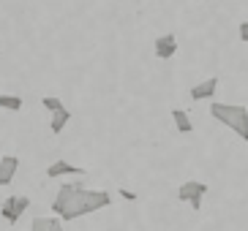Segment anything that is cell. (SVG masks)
Returning a JSON list of instances; mask_svg holds the SVG:
<instances>
[{
    "instance_id": "13",
    "label": "cell",
    "mask_w": 248,
    "mask_h": 231,
    "mask_svg": "<svg viewBox=\"0 0 248 231\" xmlns=\"http://www.w3.org/2000/svg\"><path fill=\"white\" fill-rule=\"evenodd\" d=\"M41 106H44L46 112H55V109L66 106V103L60 101V98H55V95H44V98H41Z\"/></svg>"
},
{
    "instance_id": "1",
    "label": "cell",
    "mask_w": 248,
    "mask_h": 231,
    "mask_svg": "<svg viewBox=\"0 0 248 231\" xmlns=\"http://www.w3.org/2000/svg\"><path fill=\"white\" fill-rule=\"evenodd\" d=\"M109 204H112V196L107 190L85 188L82 180H71V182H63L58 188V196L52 202V212L60 220H77V217L93 215V212L104 210Z\"/></svg>"
},
{
    "instance_id": "6",
    "label": "cell",
    "mask_w": 248,
    "mask_h": 231,
    "mask_svg": "<svg viewBox=\"0 0 248 231\" xmlns=\"http://www.w3.org/2000/svg\"><path fill=\"white\" fill-rule=\"evenodd\" d=\"M82 174H85V169L74 166L68 160H55V163L46 169V177H52V180H58V177H82Z\"/></svg>"
},
{
    "instance_id": "4",
    "label": "cell",
    "mask_w": 248,
    "mask_h": 231,
    "mask_svg": "<svg viewBox=\"0 0 248 231\" xmlns=\"http://www.w3.org/2000/svg\"><path fill=\"white\" fill-rule=\"evenodd\" d=\"M30 207V199L28 196H8L6 202L0 204V217L6 220L8 226H16L19 223V217H22V212Z\"/></svg>"
},
{
    "instance_id": "8",
    "label": "cell",
    "mask_w": 248,
    "mask_h": 231,
    "mask_svg": "<svg viewBox=\"0 0 248 231\" xmlns=\"http://www.w3.org/2000/svg\"><path fill=\"white\" fill-rule=\"evenodd\" d=\"M16 172H19V158L16 155H3L0 158V188L3 185H11Z\"/></svg>"
},
{
    "instance_id": "10",
    "label": "cell",
    "mask_w": 248,
    "mask_h": 231,
    "mask_svg": "<svg viewBox=\"0 0 248 231\" xmlns=\"http://www.w3.org/2000/svg\"><path fill=\"white\" fill-rule=\"evenodd\" d=\"M172 120H175L177 133H191L194 130V123H191V117L186 109H172Z\"/></svg>"
},
{
    "instance_id": "11",
    "label": "cell",
    "mask_w": 248,
    "mask_h": 231,
    "mask_svg": "<svg viewBox=\"0 0 248 231\" xmlns=\"http://www.w3.org/2000/svg\"><path fill=\"white\" fill-rule=\"evenodd\" d=\"M68 120H71V112H68L66 106L55 109V112H52V123H49L52 133H60V130L66 128V123H68Z\"/></svg>"
},
{
    "instance_id": "9",
    "label": "cell",
    "mask_w": 248,
    "mask_h": 231,
    "mask_svg": "<svg viewBox=\"0 0 248 231\" xmlns=\"http://www.w3.org/2000/svg\"><path fill=\"white\" fill-rule=\"evenodd\" d=\"M30 231H66V229H63V220L55 215V217H33Z\"/></svg>"
},
{
    "instance_id": "15",
    "label": "cell",
    "mask_w": 248,
    "mask_h": 231,
    "mask_svg": "<svg viewBox=\"0 0 248 231\" xmlns=\"http://www.w3.org/2000/svg\"><path fill=\"white\" fill-rule=\"evenodd\" d=\"M240 41L248 43V22H240Z\"/></svg>"
},
{
    "instance_id": "7",
    "label": "cell",
    "mask_w": 248,
    "mask_h": 231,
    "mask_svg": "<svg viewBox=\"0 0 248 231\" xmlns=\"http://www.w3.org/2000/svg\"><path fill=\"white\" fill-rule=\"evenodd\" d=\"M216 90H218V76H210V79L191 87V101H207V98L216 95Z\"/></svg>"
},
{
    "instance_id": "3",
    "label": "cell",
    "mask_w": 248,
    "mask_h": 231,
    "mask_svg": "<svg viewBox=\"0 0 248 231\" xmlns=\"http://www.w3.org/2000/svg\"><path fill=\"white\" fill-rule=\"evenodd\" d=\"M204 193H207V185H204V182H199V180H188V182H183L180 188H177V199H180V202H188L194 212L202 210Z\"/></svg>"
},
{
    "instance_id": "12",
    "label": "cell",
    "mask_w": 248,
    "mask_h": 231,
    "mask_svg": "<svg viewBox=\"0 0 248 231\" xmlns=\"http://www.w3.org/2000/svg\"><path fill=\"white\" fill-rule=\"evenodd\" d=\"M0 109H3V112H22V98H19V95L0 93Z\"/></svg>"
},
{
    "instance_id": "5",
    "label": "cell",
    "mask_w": 248,
    "mask_h": 231,
    "mask_svg": "<svg viewBox=\"0 0 248 231\" xmlns=\"http://www.w3.org/2000/svg\"><path fill=\"white\" fill-rule=\"evenodd\" d=\"M153 52H155V58L158 60H169V58H175V52H177V38L175 33H167V36H158L153 41Z\"/></svg>"
},
{
    "instance_id": "2",
    "label": "cell",
    "mask_w": 248,
    "mask_h": 231,
    "mask_svg": "<svg viewBox=\"0 0 248 231\" xmlns=\"http://www.w3.org/2000/svg\"><path fill=\"white\" fill-rule=\"evenodd\" d=\"M210 117L218 120L221 125H226L229 130H234L243 142H248V109L240 103H210Z\"/></svg>"
},
{
    "instance_id": "14",
    "label": "cell",
    "mask_w": 248,
    "mask_h": 231,
    "mask_svg": "<svg viewBox=\"0 0 248 231\" xmlns=\"http://www.w3.org/2000/svg\"><path fill=\"white\" fill-rule=\"evenodd\" d=\"M120 196H123L125 202H137V199H139V196L134 193V190H125V188H120Z\"/></svg>"
}]
</instances>
